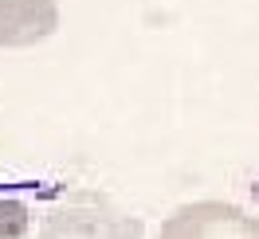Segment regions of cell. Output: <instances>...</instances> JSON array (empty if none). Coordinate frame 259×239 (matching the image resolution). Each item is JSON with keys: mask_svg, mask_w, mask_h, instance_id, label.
<instances>
[{"mask_svg": "<svg viewBox=\"0 0 259 239\" xmlns=\"http://www.w3.org/2000/svg\"><path fill=\"white\" fill-rule=\"evenodd\" d=\"M32 223V208L20 204V200H0V239H20Z\"/></svg>", "mask_w": 259, "mask_h": 239, "instance_id": "cell-4", "label": "cell"}, {"mask_svg": "<svg viewBox=\"0 0 259 239\" xmlns=\"http://www.w3.org/2000/svg\"><path fill=\"white\" fill-rule=\"evenodd\" d=\"M142 220L106 192H79L55 204L39 223V239H142Z\"/></svg>", "mask_w": 259, "mask_h": 239, "instance_id": "cell-1", "label": "cell"}, {"mask_svg": "<svg viewBox=\"0 0 259 239\" xmlns=\"http://www.w3.org/2000/svg\"><path fill=\"white\" fill-rule=\"evenodd\" d=\"M59 28L55 0H0V47H35Z\"/></svg>", "mask_w": 259, "mask_h": 239, "instance_id": "cell-3", "label": "cell"}, {"mask_svg": "<svg viewBox=\"0 0 259 239\" xmlns=\"http://www.w3.org/2000/svg\"><path fill=\"white\" fill-rule=\"evenodd\" d=\"M157 239H259V216L228 200H193L165 216Z\"/></svg>", "mask_w": 259, "mask_h": 239, "instance_id": "cell-2", "label": "cell"}]
</instances>
